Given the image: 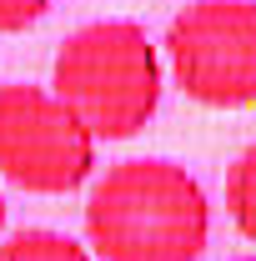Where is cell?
Returning <instances> with one entry per match:
<instances>
[{
    "instance_id": "obj_1",
    "label": "cell",
    "mask_w": 256,
    "mask_h": 261,
    "mask_svg": "<svg viewBox=\"0 0 256 261\" xmlns=\"http://www.w3.org/2000/svg\"><path fill=\"white\" fill-rule=\"evenodd\" d=\"M86 241L96 261H201L211 241V201L186 166L136 156L91 186Z\"/></svg>"
},
{
    "instance_id": "obj_2",
    "label": "cell",
    "mask_w": 256,
    "mask_h": 261,
    "mask_svg": "<svg viewBox=\"0 0 256 261\" xmlns=\"http://www.w3.org/2000/svg\"><path fill=\"white\" fill-rule=\"evenodd\" d=\"M50 91L91 126L96 141H131L161 111L166 61L136 20H91L56 50Z\"/></svg>"
},
{
    "instance_id": "obj_3",
    "label": "cell",
    "mask_w": 256,
    "mask_h": 261,
    "mask_svg": "<svg viewBox=\"0 0 256 261\" xmlns=\"http://www.w3.org/2000/svg\"><path fill=\"white\" fill-rule=\"evenodd\" d=\"M176 91L211 111L256 106V0H191L166 25Z\"/></svg>"
},
{
    "instance_id": "obj_4",
    "label": "cell",
    "mask_w": 256,
    "mask_h": 261,
    "mask_svg": "<svg viewBox=\"0 0 256 261\" xmlns=\"http://www.w3.org/2000/svg\"><path fill=\"white\" fill-rule=\"evenodd\" d=\"M96 171L91 126L45 86H0V176L35 196H65Z\"/></svg>"
},
{
    "instance_id": "obj_5",
    "label": "cell",
    "mask_w": 256,
    "mask_h": 261,
    "mask_svg": "<svg viewBox=\"0 0 256 261\" xmlns=\"http://www.w3.org/2000/svg\"><path fill=\"white\" fill-rule=\"evenodd\" d=\"M0 261H96L91 246H81L75 236L50 226H25L0 241Z\"/></svg>"
},
{
    "instance_id": "obj_6",
    "label": "cell",
    "mask_w": 256,
    "mask_h": 261,
    "mask_svg": "<svg viewBox=\"0 0 256 261\" xmlns=\"http://www.w3.org/2000/svg\"><path fill=\"white\" fill-rule=\"evenodd\" d=\"M226 211H231L236 231L256 246V146H246L226 171Z\"/></svg>"
},
{
    "instance_id": "obj_7",
    "label": "cell",
    "mask_w": 256,
    "mask_h": 261,
    "mask_svg": "<svg viewBox=\"0 0 256 261\" xmlns=\"http://www.w3.org/2000/svg\"><path fill=\"white\" fill-rule=\"evenodd\" d=\"M45 10H50V0H0V35L31 31Z\"/></svg>"
},
{
    "instance_id": "obj_8",
    "label": "cell",
    "mask_w": 256,
    "mask_h": 261,
    "mask_svg": "<svg viewBox=\"0 0 256 261\" xmlns=\"http://www.w3.org/2000/svg\"><path fill=\"white\" fill-rule=\"evenodd\" d=\"M0 226H5V196H0Z\"/></svg>"
},
{
    "instance_id": "obj_9",
    "label": "cell",
    "mask_w": 256,
    "mask_h": 261,
    "mask_svg": "<svg viewBox=\"0 0 256 261\" xmlns=\"http://www.w3.org/2000/svg\"><path fill=\"white\" fill-rule=\"evenodd\" d=\"M231 261H256V256H231Z\"/></svg>"
}]
</instances>
